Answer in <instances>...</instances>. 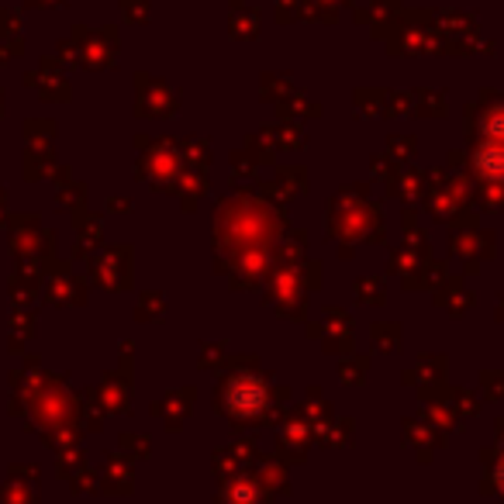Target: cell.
Wrapping results in <instances>:
<instances>
[{
	"instance_id": "obj_1",
	"label": "cell",
	"mask_w": 504,
	"mask_h": 504,
	"mask_svg": "<svg viewBox=\"0 0 504 504\" xmlns=\"http://www.w3.org/2000/svg\"><path fill=\"white\" fill-rule=\"evenodd\" d=\"M498 477H501V484H504V463H501V473H498Z\"/></svg>"
}]
</instances>
